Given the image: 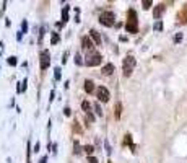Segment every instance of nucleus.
Instances as JSON below:
<instances>
[{
	"instance_id": "10",
	"label": "nucleus",
	"mask_w": 187,
	"mask_h": 163,
	"mask_svg": "<svg viewBox=\"0 0 187 163\" xmlns=\"http://www.w3.org/2000/svg\"><path fill=\"white\" fill-rule=\"evenodd\" d=\"M93 90H95V83H93V80H85V91L86 93H93Z\"/></svg>"
},
{
	"instance_id": "15",
	"label": "nucleus",
	"mask_w": 187,
	"mask_h": 163,
	"mask_svg": "<svg viewBox=\"0 0 187 163\" xmlns=\"http://www.w3.org/2000/svg\"><path fill=\"white\" fill-rule=\"evenodd\" d=\"M120 111H122V105L117 103V105H116V117H117V119L120 117Z\"/></svg>"
},
{
	"instance_id": "6",
	"label": "nucleus",
	"mask_w": 187,
	"mask_h": 163,
	"mask_svg": "<svg viewBox=\"0 0 187 163\" xmlns=\"http://www.w3.org/2000/svg\"><path fill=\"white\" fill-rule=\"evenodd\" d=\"M49 64H51V54H49V51H43V52H41V69L46 70V69L49 67Z\"/></svg>"
},
{
	"instance_id": "3",
	"label": "nucleus",
	"mask_w": 187,
	"mask_h": 163,
	"mask_svg": "<svg viewBox=\"0 0 187 163\" xmlns=\"http://www.w3.org/2000/svg\"><path fill=\"white\" fill-rule=\"evenodd\" d=\"M99 21L104 26H112L114 23H116V16H114L112 12H103L101 15H99Z\"/></svg>"
},
{
	"instance_id": "21",
	"label": "nucleus",
	"mask_w": 187,
	"mask_h": 163,
	"mask_svg": "<svg viewBox=\"0 0 187 163\" xmlns=\"http://www.w3.org/2000/svg\"><path fill=\"white\" fill-rule=\"evenodd\" d=\"M96 111H98V114H99V116H101V114H103V111H101V106H99V105H96Z\"/></svg>"
},
{
	"instance_id": "20",
	"label": "nucleus",
	"mask_w": 187,
	"mask_h": 163,
	"mask_svg": "<svg viewBox=\"0 0 187 163\" xmlns=\"http://www.w3.org/2000/svg\"><path fill=\"white\" fill-rule=\"evenodd\" d=\"M88 162H89V163H98V160H96L95 157H89V158H88Z\"/></svg>"
},
{
	"instance_id": "22",
	"label": "nucleus",
	"mask_w": 187,
	"mask_h": 163,
	"mask_svg": "<svg viewBox=\"0 0 187 163\" xmlns=\"http://www.w3.org/2000/svg\"><path fill=\"white\" fill-rule=\"evenodd\" d=\"M57 41H59V36H57V34H54V36H52V43H57Z\"/></svg>"
},
{
	"instance_id": "7",
	"label": "nucleus",
	"mask_w": 187,
	"mask_h": 163,
	"mask_svg": "<svg viewBox=\"0 0 187 163\" xmlns=\"http://www.w3.org/2000/svg\"><path fill=\"white\" fill-rule=\"evenodd\" d=\"M81 47H83V51H93V49H95V46H93V41L89 39L88 36H83V38H81Z\"/></svg>"
},
{
	"instance_id": "14",
	"label": "nucleus",
	"mask_w": 187,
	"mask_h": 163,
	"mask_svg": "<svg viewBox=\"0 0 187 163\" xmlns=\"http://www.w3.org/2000/svg\"><path fill=\"white\" fill-rule=\"evenodd\" d=\"M124 144L125 145H132V136L130 134H125V139H124ZM133 147V145H132Z\"/></svg>"
},
{
	"instance_id": "1",
	"label": "nucleus",
	"mask_w": 187,
	"mask_h": 163,
	"mask_svg": "<svg viewBox=\"0 0 187 163\" xmlns=\"http://www.w3.org/2000/svg\"><path fill=\"white\" fill-rule=\"evenodd\" d=\"M125 30L129 31V33H137V31H138V20H137V13H135L133 8H130L129 13H127Z\"/></svg>"
},
{
	"instance_id": "17",
	"label": "nucleus",
	"mask_w": 187,
	"mask_h": 163,
	"mask_svg": "<svg viewBox=\"0 0 187 163\" xmlns=\"http://www.w3.org/2000/svg\"><path fill=\"white\" fill-rule=\"evenodd\" d=\"M142 5H143V8H150V7H151V2H150V0H145Z\"/></svg>"
},
{
	"instance_id": "16",
	"label": "nucleus",
	"mask_w": 187,
	"mask_h": 163,
	"mask_svg": "<svg viewBox=\"0 0 187 163\" xmlns=\"http://www.w3.org/2000/svg\"><path fill=\"white\" fill-rule=\"evenodd\" d=\"M93 150H95V148H93V145H86V147H85V152H86L88 155H91Z\"/></svg>"
},
{
	"instance_id": "8",
	"label": "nucleus",
	"mask_w": 187,
	"mask_h": 163,
	"mask_svg": "<svg viewBox=\"0 0 187 163\" xmlns=\"http://www.w3.org/2000/svg\"><path fill=\"white\" fill-rule=\"evenodd\" d=\"M177 21L179 23H187V3L182 7V10L177 13Z\"/></svg>"
},
{
	"instance_id": "18",
	"label": "nucleus",
	"mask_w": 187,
	"mask_h": 163,
	"mask_svg": "<svg viewBox=\"0 0 187 163\" xmlns=\"http://www.w3.org/2000/svg\"><path fill=\"white\" fill-rule=\"evenodd\" d=\"M86 121H91L93 122V121H95V116H93L91 113H86Z\"/></svg>"
},
{
	"instance_id": "2",
	"label": "nucleus",
	"mask_w": 187,
	"mask_h": 163,
	"mask_svg": "<svg viewBox=\"0 0 187 163\" xmlns=\"http://www.w3.org/2000/svg\"><path fill=\"white\" fill-rule=\"evenodd\" d=\"M133 67H135V59L132 55H127L125 59H124V64H122V69H124V75L125 77H130L133 72Z\"/></svg>"
},
{
	"instance_id": "12",
	"label": "nucleus",
	"mask_w": 187,
	"mask_h": 163,
	"mask_svg": "<svg viewBox=\"0 0 187 163\" xmlns=\"http://www.w3.org/2000/svg\"><path fill=\"white\" fill-rule=\"evenodd\" d=\"M114 72V65L112 64H106L104 67H103V74L104 75H111Z\"/></svg>"
},
{
	"instance_id": "4",
	"label": "nucleus",
	"mask_w": 187,
	"mask_h": 163,
	"mask_svg": "<svg viewBox=\"0 0 187 163\" xmlns=\"http://www.w3.org/2000/svg\"><path fill=\"white\" fill-rule=\"evenodd\" d=\"M101 60H103V57H101L99 54H91V55H88V57H86L85 64L88 65V67H95V65H99V64H101Z\"/></svg>"
},
{
	"instance_id": "9",
	"label": "nucleus",
	"mask_w": 187,
	"mask_h": 163,
	"mask_svg": "<svg viewBox=\"0 0 187 163\" xmlns=\"http://www.w3.org/2000/svg\"><path fill=\"white\" fill-rule=\"evenodd\" d=\"M164 10H166V5H164V3L156 5V8L153 10V16H155V18H161V15L164 13Z\"/></svg>"
},
{
	"instance_id": "11",
	"label": "nucleus",
	"mask_w": 187,
	"mask_h": 163,
	"mask_svg": "<svg viewBox=\"0 0 187 163\" xmlns=\"http://www.w3.org/2000/svg\"><path fill=\"white\" fill-rule=\"evenodd\" d=\"M89 34H91V38L95 39V43L99 46V44H101V36L98 34V31H96V30H91V31H89Z\"/></svg>"
},
{
	"instance_id": "13",
	"label": "nucleus",
	"mask_w": 187,
	"mask_h": 163,
	"mask_svg": "<svg viewBox=\"0 0 187 163\" xmlns=\"http://www.w3.org/2000/svg\"><path fill=\"white\" fill-rule=\"evenodd\" d=\"M81 108H83L85 113H91V111H89V109H91V105H89L88 101H83V103H81Z\"/></svg>"
},
{
	"instance_id": "5",
	"label": "nucleus",
	"mask_w": 187,
	"mask_h": 163,
	"mask_svg": "<svg viewBox=\"0 0 187 163\" xmlns=\"http://www.w3.org/2000/svg\"><path fill=\"white\" fill-rule=\"evenodd\" d=\"M96 95H98V100H99V101H103V103L109 101V98H111L109 90H107L106 86H99V88L96 90Z\"/></svg>"
},
{
	"instance_id": "19",
	"label": "nucleus",
	"mask_w": 187,
	"mask_h": 163,
	"mask_svg": "<svg viewBox=\"0 0 187 163\" xmlns=\"http://www.w3.org/2000/svg\"><path fill=\"white\" fill-rule=\"evenodd\" d=\"M8 64H10V65H15V64H16L15 57H10V59H8Z\"/></svg>"
}]
</instances>
